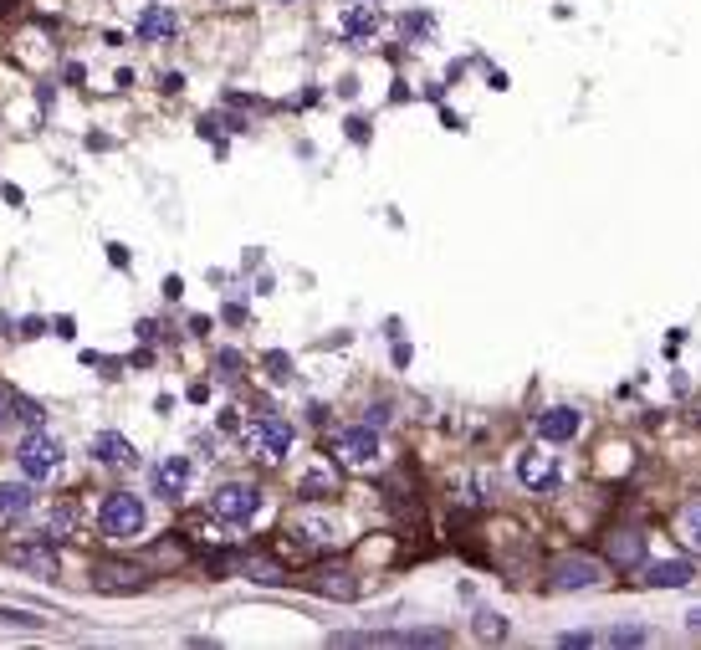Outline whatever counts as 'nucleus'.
I'll return each instance as SVG.
<instances>
[{"label":"nucleus","instance_id":"1","mask_svg":"<svg viewBox=\"0 0 701 650\" xmlns=\"http://www.w3.org/2000/svg\"><path fill=\"white\" fill-rule=\"evenodd\" d=\"M16 456H21V471L31 476V482H47V476L62 471V456H67V451H62L57 436H47V430H31Z\"/></svg>","mask_w":701,"mask_h":650},{"label":"nucleus","instance_id":"2","mask_svg":"<svg viewBox=\"0 0 701 650\" xmlns=\"http://www.w3.org/2000/svg\"><path fill=\"white\" fill-rule=\"evenodd\" d=\"M210 512H215V517H221V523H226V528H246V523H251V517L261 512V492H256L251 482H226L221 492H215V497H210Z\"/></svg>","mask_w":701,"mask_h":650},{"label":"nucleus","instance_id":"3","mask_svg":"<svg viewBox=\"0 0 701 650\" xmlns=\"http://www.w3.org/2000/svg\"><path fill=\"white\" fill-rule=\"evenodd\" d=\"M98 523H103V533H108V538H139L149 517H144V502H139V497L113 492V497L103 502V512H98Z\"/></svg>","mask_w":701,"mask_h":650},{"label":"nucleus","instance_id":"4","mask_svg":"<svg viewBox=\"0 0 701 650\" xmlns=\"http://www.w3.org/2000/svg\"><path fill=\"white\" fill-rule=\"evenodd\" d=\"M246 446L261 456V461H282L292 451V425L282 415H261L246 425Z\"/></svg>","mask_w":701,"mask_h":650},{"label":"nucleus","instance_id":"5","mask_svg":"<svg viewBox=\"0 0 701 650\" xmlns=\"http://www.w3.org/2000/svg\"><path fill=\"white\" fill-rule=\"evenodd\" d=\"M599 579H604V563L589 558V553H563V558H553V569H548L553 589H594Z\"/></svg>","mask_w":701,"mask_h":650},{"label":"nucleus","instance_id":"6","mask_svg":"<svg viewBox=\"0 0 701 650\" xmlns=\"http://www.w3.org/2000/svg\"><path fill=\"white\" fill-rule=\"evenodd\" d=\"M446 630H359V635H333V645H446Z\"/></svg>","mask_w":701,"mask_h":650},{"label":"nucleus","instance_id":"7","mask_svg":"<svg viewBox=\"0 0 701 650\" xmlns=\"http://www.w3.org/2000/svg\"><path fill=\"white\" fill-rule=\"evenodd\" d=\"M190 476H195V461L190 456H164L159 466H154V476H149V482H154V497H185V487H190Z\"/></svg>","mask_w":701,"mask_h":650},{"label":"nucleus","instance_id":"8","mask_svg":"<svg viewBox=\"0 0 701 650\" xmlns=\"http://www.w3.org/2000/svg\"><path fill=\"white\" fill-rule=\"evenodd\" d=\"M338 456H343L348 466H374V461H379V436H374V425L343 430V436H338Z\"/></svg>","mask_w":701,"mask_h":650},{"label":"nucleus","instance_id":"9","mask_svg":"<svg viewBox=\"0 0 701 650\" xmlns=\"http://www.w3.org/2000/svg\"><path fill=\"white\" fill-rule=\"evenodd\" d=\"M6 558L16 563V569H31V574H41V579H57V574H62V558H57L47 543H16V548H6Z\"/></svg>","mask_w":701,"mask_h":650},{"label":"nucleus","instance_id":"10","mask_svg":"<svg viewBox=\"0 0 701 650\" xmlns=\"http://www.w3.org/2000/svg\"><path fill=\"white\" fill-rule=\"evenodd\" d=\"M517 476H522V487H533V492H548L558 482V461L548 451H522L517 456Z\"/></svg>","mask_w":701,"mask_h":650},{"label":"nucleus","instance_id":"11","mask_svg":"<svg viewBox=\"0 0 701 650\" xmlns=\"http://www.w3.org/2000/svg\"><path fill=\"white\" fill-rule=\"evenodd\" d=\"M538 436H543L548 446L574 441V436H579V415H574V410H543V415H538Z\"/></svg>","mask_w":701,"mask_h":650},{"label":"nucleus","instance_id":"12","mask_svg":"<svg viewBox=\"0 0 701 650\" xmlns=\"http://www.w3.org/2000/svg\"><path fill=\"white\" fill-rule=\"evenodd\" d=\"M696 579V569L686 558H666V563H650L645 569V584H655V589H686Z\"/></svg>","mask_w":701,"mask_h":650},{"label":"nucleus","instance_id":"13","mask_svg":"<svg viewBox=\"0 0 701 650\" xmlns=\"http://www.w3.org/2000/svg\"><path fill=\"white\" fill-rule=\"evenodd\" d=\"M308 584H313L318 594H328V599H359V579L348 574V569H318Z\"/></svg>","mask_w":701,"mask_h":650},{"label":"nucleus","instance_id":"14","mask_svg":"<svg viewBox=\"0 0 701 650\" xmlns=\"http://www.w3.org/2000/svg\"><path fill=\"white\" fill-rule=\"evenodd\" d=\"M180 31V16H174L169 6H149L144 16H139V36L144 41H164V36H174Z\"/></svg>","mask_w":701,"mask_h":650},{"label":"nucleus","instance_id":"15","mask_svg":"<svg viewBox=\"0 0 701 650\" xmlns=\"http://www.w3.org/2000/svg\"><path fill=\"white\" fill-rule=\"evenodd\" d=\"M338 26H343L348 41H369V36L379 31V11H374V6H348Z\"/></svg>","mask_w":701,"mask_h":650},{"label":"nucleus","instance_id":"16","mask_svg":"<svg viewBox=\"0 0 701 650\" xmlns=\"http://www.w3.org/2000/svg\"><path fill=\"white\" fill-rule=\"evenodd\" d=\"M149 579H144V569H134V563H118V569H113V563H103V569H98V589H144Z\"/></svg>","mask_w":701,"mask_h":650},{"label":"nucleus","instance_id":"17","mask_svg":"<svg viewBox=\"0 0 701 650\" xmlns=\"http://www.w3.org/2000/svg\"><path fill=\"white\" fill-rule=\"evenodd\" d=\"M93 456H98L103 466H128V461H134V446H128L118 430H103V436L93 441Z\"/></svg>","mask_w":701,"mask_h":650},{"label":"nucleus","instance_id":"18","mask_svg":"<svg viewBox=\"0 0 701 650\" xmlns=\"http://www.w3.org/2000/svg\"><path fill=\"white\" fill-rule=\"evenodd\" d=\"M292 538H297L302 548H323V543H333V523H328V517H297V523H292Z\"/></svg>","mask_w":701,"mask_h":650},{"label":"nucleus","instance_id":"19","mask_svg":"<svg viewBox=\"0 0 701 650\" xmlns=\"http://www.w3.org/2000/svg\"><path fill=\"white\" fill-rule=\"evenodd\" d=\"M31 487L26 482H0V517H26L31 512Z\"/></svg>","mask_w":701,"mask_h":650},{"label":"nucleus","instance_id":"20","mask_svg":"<svg viewBox=\"0 0 701 650\" xmlns=\"http://www.w3.org/2000/svg\"><path fill=\"white\" fill-rule=\"evenodd\" d=\"M609 558H615V563H640L645 558V538L640 533H615V538H609Z\"/></svg>","mask_w":701,"mask_h":650},{"label":"nucleus","instance_id":"21","mask_svg":"<svg viewBox=\"0 0 701 650\" xmlns=\"http://www.w3.org/2000/svg\"><path fill=\"white\" fill-rule=\"evenodd\" d=\"M241 574H251L256 584H282V569L277 563H261V558H241Z\"/></svg>","mask_w":701,"mask_h":650},{"label":"nucleus","instance_id":"22","mask_svg":"<svg viewBox=\"0 0 701 650\" xmlns=\"http://www.w3.org/2000/svg\"><path fill=\"white\" fill-rule=\"evenodd\" d=\"M308 502H318V497H333V476L328 471H313V476H302V487H297Z\"/></svg>","mask_w":701,"mask_h":650},{"label":"nucleus","instance_id":"23","mask_svg":"<svg viewBox=\"0 0 701 650\" xmlns=\"http://www.w3.org/2000/svg\"><path fill=\"white\" fill-rule=\"evenodd\" d=\"M681 538H686L691 548H701V502H686V512H681Z\"/></svg>","mask_w":701,"mask_h":650},{"label":"nucleus","instance_id":"24","mask_svg":"<svg viewBox=\"0 0 701 650\" xmlns=\"http://www.w3.org/2000/svg\"><path fill=\"white\" fill-rule=\"evenodd\" d=\"M11 410H16V420H21V425H41V405H36V400L11 395Z\"/></svg>","mask_w":701,"mask_h":650},{"label":"nucleus","instance_id":"25","mask_svg":"<svg viewBox=\"0 0 701 650\" xmlns=\"http://www.w3.org/2000/svg\"><path fill=\"white\" fill-rule=\"evenodd\" d=\"M609 645H645V630L640 625H620V630H609Z\"/></svg>","mask_w":701,"mask_h":650},{"label":"nucleus","instance_id":"26","mask_svg":"<svg viewBox=\"0 0 701 650\" xmlns=\"http://www.w3.org/2000/svg\"><path fill=\"white\" fill-rule=\"evenodd\" d=\"M0 620H6V625H21V630H36V625H41L31 610H6V604H0Z\"/></svg>","mask_w":701,"mask_h":650},{"label":"nucleus","instance_id":"27","mask_svg":"<svg viewBox=\"0 0 701 650\" xmlns=\"http://www.w3.org/2000/svg\"><path fill=\"white\" fill-rule=\"evenodd\" d=\"M267 369H272V379H287L292 374V359L287 354H267Z\"/></svg>","mask_w":701,"mask_h":650},{"label":"nucleus","instance_id":"28","mask_svg":"<svg viewBox=\"0 0 701 650\" xmlns=\"http://www.w3.org/2000/svg\"><path fill=\"white\" fill-rule=\"evenodd\" d=\"M476 630H481V635H492V640H497V635H502V630H507V625H502V615H481V620H476Z\"/></svg>","mask_w":701,"mask_h":650},{"label":"nucleus","instance_id":"29","mask_svg":"<svg viewBox=\"0 0 701 650\" xmlns=\"http://www.w3.org/2000/svg\"><path fill=\"white\" fill-rule=\"evenodd\" d=\"M215 364H221V369H226V379H236V369H241V359H236V354H231V349H226V354H221V359H215Z\"/></svg>","mask_w":701,"mask_h":650},{"label":"nucleus","instance_id":"30","mask_svg":"<svg viewBox=\"0 0 701 650\" xmlns=\"http://www.w3.org/2000/svg\"><path fill=\"white\" fill-rule=\"evenodd\" d=\"M563 645H574V650H584V645H594V635H584V630H574V635H563Z\"/></svg>","mask_w":701,"mask_h":650},{"label":"nucleus","instance_id":"31","mask_svg":"<svg viewBox=\"0 0 701 650\" xmlns=\"http://www.w3.org/2000/svg\"><path fill=\"white\" fill-rule=\"evenodd\" d=\"M6 410H11V395H0V430H6V420H11Z\"/></svg>","mask_w":701,"mask_h":650},{"label":"nucleus","instance_id":"32","mask_svg":"<svg viewBox=\"0 0 701 650\" xmlns=\"http://www.w3.org/2000/svg\"><path fill=\"white\" fill-rule=\"evenodd\" d=\"M686 625H691V630H701V610H691V615H686Z\"/></svg>","mask_w":701,"mask_h":650}]
</instances>
